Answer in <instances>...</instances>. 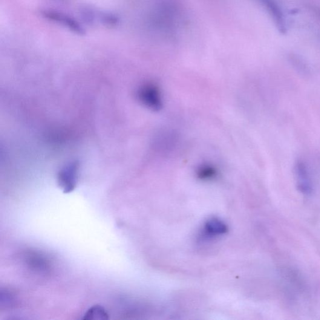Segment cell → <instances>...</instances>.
Wrapping results in <instances>:
<instances>
[{
  "mask_svg": "<svg viewBox=\"0 0 320 320\" xmlns=\"http://www.w3.org/2000/svg\"><path fill=\"white\" fill-rule=\"evenodd\" d=\"M0 302L2 307L10 308L15 304L16 300L12 293L7 289L2 290L0 293Z\"/></svg>",
  "mask_w": 320,
  "mask_h": 320,
  "instance_id": "cell-10",
  "label": "cell"
},
{
  "mask_svg": "<svg viewBox=\"0 0 320 320\" xmlns=\"http://www.w3.org/2000/svg\"><path fill=\"white\" fill-rule=\"evenodd\" d=\"M109 315L105 308L100 305H95L86 311L83 319L85 320H105Z\"/></svg>",
  "mask_w": 320,
  "mask_h": 320,
  "instance_id": "cell-8",
  "label": "cell"
},
{
  "mask_svg": "<svg viewBox=\"0 0 320 320\" xmlns=\"http://www.w3.org/2000/svg\"><path fill=\"white\" fill-rule=\"evenodd\" d=\"M259 1L261 2L265 7H266L268 11H269L270 13L272 14L279 30L285 31L284 14L275 0H259Z\"/></svg>",
  "mask_w": 320,
  "mask_h": 320,
  "instance_id": "cell-6",
  "label": "cell"
},
{
  "mask_svg": "<svg viewBox=\"0 0 320 320\" xmlns=\"http://www.w3.org/2000/svg\"><path fill=\"white\" fill-rule=\"evenodd\" d=\"M204 234L209 237L223 235L227 232V227L223 222L218 219L212 218L207 221L204 227Z\"/></svg>",
  "mask_w": 320,
  "mask_h": 320,
  "instance_id": "cell-7",
  "label": "cell"
},
{
  "mask_svg": "<svg viewBox=\"0 0 320 320\" xmlns=\"http://www.w3.org/2000/svg\"><path fill=\"white\" fill-rule=\"evenodd\" d=\"M197 174L198 177L202 180H210L215 177L217 175V170L214 166L210 164H204L199 167Z\"/></svg>",
  "mask_w": 320,
  "mask_h": 320,
  "instance_id": "cell-9",
  "label": "cell"
},
{
  "mask_svg": "<svg viewBox=\"0 0 320 320\" xmlns=\"http://www.w3.org/2000/svg\"><path fill=\"white\" fill-rule=\"evenodd\" d=\"M78 174V166L74 164L65 166L60 172L59 183L63 192L71 193L76 188Z\"/></svg>",
  "mask_w": 320,
  "mask_h": 320,
  "instance_id": "cell-5",
  "label": "cell"
},
{
  "mask_svg": "<svg viewBox=\"0 0 320 320\" xmlns=\"http://www.w3.org/2000/svg\"><path fill=\"white\" fill-rule=\"evenodd\" d=\"M137 95L140 102L147 108L155 111L162 108L163 100L161 91L155 83H147L141 85L138 89Z\"/></svg>",
  "mask_w": 320,
  "mask_h": 320,
  "instance_id": "cell-1",
  "label": "cell"
},
{
  "mask_svg": "<svg viewBox=\"0 0 320 320\" xmlns=\"http://www.w3.org/2000/svg\"><path fill=\"white\" fill-rule=\"evenodd\" d=\"M43 16L46 18L50 20L51 21L56 22L57 24L64 26L69 30L74 31V33L78 34L84 33V30L83 27L76 21V20L72 18L71 16L66 15V14L59 12L57 11H45L43 13Z\"/></svg>",
  "mask_w": 320,
  "mask_h": 320,
  "instance_id": "cell-4",
  "label": "cell"
},
{
  "mask_svg": "<svg viewBox=\"0 0 320 320\" xmlns=\"http://www.w3.org/2000/svg\"><path fill=\"white\" fill-rule=\"evenodd\" d=\"M24 260L29 269L40 275L50 272L51 261L46 255L39 251L28 250L25 252Z\"/></svg>",
  "mask_w": 320,
  "mask_h": 320,
  "instance_id": "cell-2",
  "label": "cell"
},
{
  "mask_svg": "<svg viewBox=\"0 0 320 320\" xmlns=\"http://www.w3.org/2000/svg\"><path fill=\"white\" fill-rule=\"evenodd\" d=\"M296 187L299 192L310 195L313 192V185L306 164L299 160L295 166Z\"/></svg>",
  "mask_w": 320,
  "mask_h": 320,
  "instance_id": "cell-3",
  "label": "cell"
}]
</instances>
